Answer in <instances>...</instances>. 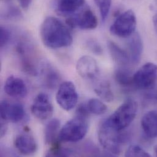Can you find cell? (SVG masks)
<instances>
[{
  "label": "cell",
  "instance_id": "31",
  "mask_svg": "<svg viewBox=\"0 0 157 157\" xmlns=\"http://www.w3.org/2000/svg\"><path fill=\"white\" fill-rule=\"evenodd\" d=\"M7 130V125L5 123H1V137L2 138L6 133Z\"/></svg>",
  "mask_w": 157,
  "mask_h": 157
},
{
  "label": "cell",
  "instance_id": "23",
  "mask_svg": "<svg viewBox=\"0 0 157 157\" xmlns=\"http://www.w3.org/2000/svg\"><path fill=\"white\" fill-rule=\"evenodd\" d=\"M87 107L89 111L95 115H101L108 111L107 106L98 98H91L88 101Z\"/></svg>",
  "mask_w": 157,
  "mask_h": 157
},
{
  "label": "cell",
  "instance_id": "20",
  "mask_svg": "<svg viewBox=\"0 0 157 157\" xmlns=\"http://www.w3.org/2000/svg\"><path fill=\"white\" fill-rule=\"evenodd\" d=\"M42 74L45 83L49 87H53L56 86L59 75L56 71L49 64L44 63L42 67Z\"/></svg>",
  "mask_w": 157,
  "mask_h": 157
},
{
  "label": "cell",
  "instance_id": "7",
  "mask_svg": "<svg viewBox=\"0 0 157 157\" xmlns=\"http://www.w3.org/2000/svg\"><path fill=\"white\" fill-rule=\"evenodd\" d=\"M157 81V65L152 63L144 64L134 75L135 87L148 90L155 86Z\"/></svg>",
  "mask_w": 157,
  "mask_h": 157
},
{
  "label": "cell",
  "instance_id": "11",
  "mask_svg": "<svg viewBox=\"0 0 157 157\" xmlns=\"http://www.w3.org/2000/svg\"><path fill=\"white\" fill-rule=\"evenodd\" d=\"M1 119L4 121L17 123L21 121L25 115L23 105L18 103H12L7 100H2L0 104Z\"/></svg>",
  "mask_w": 157,
  "mask_h": 157
},
{
  "label": "cell",
  "instance_id": "14",
  "mask_svg": "<svg viewBox=\"0 0 157 157\" xmlns=\"http://www.w3.org/2000/svg\"><path fill=\"white\" fill-rule=\"evenodd\" d=\"M14 146L22 155H32L37 150V144L34 137L28 133L18 135L14 140Z\"/></svg>",
  "mask_w": 157,
  "mask_h": 157
},
{
  "label": "cell",
  "instance_id": "26",
  "mask_svg": "<svg viewBox=\"0 0 157 157\" xmlns=\"http://www.w3.org/2000/svg\"><path fill=\"white\" fill-rule=\"evenodd\" d=\"M71 151L67 149H63L58 146V143L53 145V147L48 152L46 156L48 157H67L71 155Z\"/></svg>",
  "mask_w": 157,
  "mask_h": 157
},
{
  "label": "cell",
  "instance_id": "9",
  "mask_svg": "<svg viewBox=\"0 0 157 157\" xmlns=\"http://www.w3.org/2000/svg\"><path fill=\"white\" fill-rule=\"evenodd\" d=\"M15 49L23 71L28 74L36 75L37 70L33 58V47L31 44L26 40L21 39L17 43Z\"/></svg>",
  "mask_w": 157,
  "mask_h": 157
},
{
  "label": "cell",
  "instance_id": "32",
  "mask_svg": "<svg viewBox=\"0 0 157 157\" xmlns=\"http://www.w3.org/2000/svg\"><path fill=\"white\" fill-rule=\"evenodd\" d=\"M153 23H154L155 29L157 33V14L155 15L154 17H153Z\"/></svg>",
  "mask_w": 157,
  "mask_h": 157
},
{
  "label": "cell",
  "instance_id": "8",
  "mask_svg": "<svg viewBox=\"0 0 157 157\" xmlns=\"http://www.w3.org/2000/svg\"><path fill=\"white\" fill-rule=\"evenodd\" d=\"M66 23L72 28L94 29L98 25V20L92 10L86 7L79 10L78 13L68 18Z\"/></svg>",
  "mask_w": 157,
  "mask_h": 157
},
{
  "label": "cell",
  "instance_id": "29",
  "mask_svg": "<svg viewBox=\"0 0 157 157\" xmlns=\"http://www.w3.org/2000/svg\"><path fill=\"white\" fill-rule=\"evenodd\" d=\"M10 39V31L4 26L0 28V47L1 48L6 46Z\"/></svg>",
  "mask_w": 157,
  "mask_h": 157
},
{
  "label": "cell",
  "instance_id": "18",
  "mask_svg": "<svg viewBox=\"0 0 157 157\" xmlns=\"http://www.w3.org/2000/svg\"><path fill=\"white\" fill-rule=\"evenodd\" d=\"M108 48L113 60L119 65L124 67L131 63L128 53L112 41L108 42Z\"/></svg>",
  "mask_w": 157,
  "mask_h": 157
},
{
  "label": "cell",
  "instance_id": "16",
  "mask_svg": "<svg viewBox=\"0 0 157 157\" xmlns=\"http://www.w3.org/2000/svg\"><path fill=\"white\" fill-rule=\"evenodd\" d=\"M128 37V47L130 61L132 63L136 64L141 61L143 54V44L142 39L138 33H134Z\"/></svg>",
  "mask_w": 157,
  "mask_h": 157
},
{
  "label": "cell",
  "instance_id": "12",
  "mask_svg": "<svg viewBox=\"0 0 157 157\" xmlns=\"http://www.w3.org/2000/svg\"><path fill=\"white\" fill-rule=\"evenodd\" d=\"M76 69L79 75L83 78H95L99 73L97 61L90 56H83L77 63Z\"/></svg>",
  "mask_w": 157,
  "mask_h": 157
},
{
  "label": "cell",
  "instance_id": "21",
  "mask_svg": "<svg viewBox=\"0 0 157 157\" xmlns=\"http://www.w3.org/2000/svg\"><path fill=\"white\" fill-rule=\"evenodd\" d=\"M115 79L117 82L123 87L135 86L133 75L125 68L121 67L116 70L115 72Z\"/></svg>",
  "mask_w": 157,
  "mask_h": 157
},
{
  "label": "cell",
  "instance_id": "17",
  "mask_svg": "<svg viewBox=\"0 0 157 157\" xmlns=\"http://www.w3.org/2000/svg\"><path fill=\"white\" fill-rule=\"evenodd\" d=\"M141 125L147 137L157 138V110H152L145 114L141 119Z\"/></svg>",
  "mask_w": 157,
  "mask_h": 157
},
{
  "label": "cell",
  "instance_id": "4",
  "mask_svg": "<svg viewBox=\"0 0 157 157\" xmlns=\"http://www.w3.org/2000/svg\"><path fill=\"white\" fill-rule=\"evenodd\" d=\"M87 117L77 115L69 121L60 130L58 141L75 143L82 140L88 131Z\"/></svg>",
  "mask_w": 157,
  "mask_h": 157
},
{
  "label": "cell",
  "instance_id": "1",
  "mask_svg": "<svg viewBox=\"0 0 157 157\" xmlns=\"http://www.w3.org/2000/svg\"><path fill=\"white\" fill-rule=\"evenodd\" d=\"M40 37L44 45L52 49L67 47L73 42L69 28L53 17H48L44 20L40 28Z\"/></svg>",
  "mask_w": 157,
  "mask_h": 157
},
{
  "label": "cell",
  "instance_id": "5",
  "mask_svg": "<svg viewBox=\"0 0 157 157\" xmlns=\"http://www.w3.org/2000/svg\"><path fill=\"white\" fill-rule=\"evenodd\" d=\"M136 17L134 12L128 10L121 13L110 27V33L119 37H128L135 33Z\"/></svg>",
  "mask_w": 157,
  "mask_h": 157
},
{
  "label": "cell",
  "instance_id": "15",
  "mask_svg": "<svg viewBox=\"0 0 157 157\" xmlns=\"http://www.w3.org/2000/svg\"><path fill=\"white\" fill-rule=\"evenodd\" d=\"M84 4L85 0H55V7L59 15L69 16L80 10Z\"/></svg>",
  "mask_w": 157,
  "mask_h": 157
},
{
  "label": "cell",
  "instance_id": "24",
  "mask_svg": "<svg viewBox=\"0 0 157 157\" xmlns=\"http://www.w3.org/2000/svg\"><path fill=\"white\" fill-rule=\"evenodd\" d=\"M94 1L99 9L102 21H105L109 14L112 0H94Z\"/></svg>",
  "mask_w": 157,
  "mask_h": 157
},
{
  "label": "cell",
  "instance_id": "22",
  "mask_svg": "<svg viewBox=\"0 0 157 157\" xmlns=\"http://www.w3.org/2000/svg\"><path fill=\"white\" fill-rule=\"evenodd\" d=\"M96 94L103 100L106 102H111L114 100V94L110 85L107 82L100 83L94 89Z\"/></svg>",
  "mask_w": 157,
  "mask_h": 157
},
{
  "label": "cell",
  "instance_id": "28",
  "mask_svg": "<svg viewBox=\"0 0 157 157\" xmlns=\"http://www.w3.org/2000/svg\"><path fill=\"white\" fill-rule=\"evenodd\" d=\"M2 15L9 19L17 18L21 15V12L17 7L13 5H9Z\"/></svg>",
  "mask_w": 157,
  "mask_h": 157
},
{
  "label": "cell",
  "instance_id": "2",
  "mask_svg": "<svg viewBox=\"0 0 157 157\" xmlns=\"http://www.w3.org/2000/svg\"><path fill=\"white\" fill-rule=\"evenodd\" d=\"M122 131L113 128L105 119L98 129V140L102 147L113 155H119L121 153L122 145L128 140V135Z\"/></svg>",
  "mask_w": 157,
  "mask_h": 157
},
{
  "label": "cell",
  "instance_id": "19",
  "mask_svg": "<svg viewBox=\"0 0 157 157\" xmlns=\"http://www.w3.org/2000/svg\"><path fill=\"white\" fill-rule=\"evenodd\" d=\"M60 121L56 118L52 119L46 125L44 133L45 142L48 145H55L57 143L59 133Z\"/></svg>",
  "mask_w": 157,
  "mask_h": 157
},
{
  "label": "cell",
  "instance_id": "10",
  "mask_svg": "<svg viewBox=\"0 0 157 157\" xmlns=\"http://www.w3.org/2000/svg\"><path fill=\"white\" fill-rule=\"evenodd\" d=\"M31 110L34 117L42 121L52 117L54 112L49 97L45 93H40L35 97Z\"/></svg>",
  "mask_w": 157,
  "mask_h": 157
},
{
  "label": "cell",
  "instance_id": "25",
  "mask_svg": "<svg viewBox=\"0 0 157 157\" xmlns=\"http://www.w3.org/2000/svg\"><path fill=\"white\" fill-rule=\"evenodd\" d=\"M125 157H150L151 155L138 145L130 146L125 152Z\"/></svg>",
  "mask_w": 157,
  "mask_h": 157
},
{
  "label": "cell",
  "instance_id": "6",
  "mask_svg": "<svg viewBox=\"0 0 157 157\" xmlns=\"http://www.w3.org/2000/svg\"><path fill=\"white\" fill-rule=\"evenodd\" d=\"M58 104L64 110L71 111L77 105L78 95L74 83L72 81H65L59 87L56 95Z\"/></svg>",
  "mask_w": 157,
  "mask_h": 157
},
{
  "label": "cell",
  "instance_id": "3",
  "mask_svg": "<svg viewBox=\"0 0 157 157\" xmlns=\"http://www.w3.org/2000/svg\"><path fill=\"white\" fill-rule=\"evenodd\" d=\"M137 112V102L133 99L128 98L106 120L113 128L122 131L132 124L136 116Z\"/></svg>",
  "mask_w": 157,
  "mask_h": 157
},
{
  "label": "cell",
  "instance_id": "33",
  "mask_svg": "<svg viewBox=\"0 0 157 157\" xmlns=\"http://www.w3.org/2000/svg\"><path fill=\"white\" fill-rule=\"evenodd\" d=\"M154 152L155 155L157 157V145L154 147Z\"/></svg>",
  "mask_w": 157,
  "mask_h": 157
},
{
  "label": "cell",
  "instance_id": "27",
  "mask_svg": "<svg viewBox=\"0 0 157 157\" xmlns=\"http://www.w3.org/2000/svg\"><path fill=\"white\" fill-rule=\"evenodd\" d=\"M87 48L95 55H101L103 53V50L100 44L94 39L89 40L86 43Z\"/></svg>",
  "mask_w": 157,
  "mask_h": 157
},
{
  "label": "cell",
  "instance_id": "30",
  "mask_svg": "<svg viewBox=\"0 0 157 157\" xmlns=\"http://www.w3.org/2000/svg\"><path fill=\"white\" fill-rule=\"evenodd\" d=\"M154 87L153 88H151L150 89H148L149 92L147 94V98L150 99H153L157 100V89H154Z\"/></svg>",
  "mask_w": 157,
  "mask_h": 157
},
{
  "label": "cell",
  "instance_id": "13",
  "mask_svg": "<svg viewBox=\"0 0 157 157\" xmlns=\"http://www.w3.org/2000/svg\"><path fill=\"white\" fill-rule=\"evenodd\" d=\"M4 92L13 98H23L28 93V89L24 81L19 77L11 75L6 79L4 86Z\"/></svg>",
  "mask_w": 157,
  "mask_h": 157
}]
</instances>
